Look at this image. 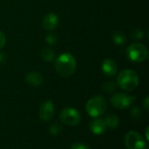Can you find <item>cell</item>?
Segmentation results:
<instances>
[{"label": "cell", "mask_w": 149, "mask_h": 149, "mask_svg": "<svg viewBox=\"0 0 149 149\" xmlns=\"http://www.w3.org/2000/svg\"><path fill=\"white\" fill-rule=\"evenodd\" d=\"M70 149H91L87 145L84 144V143H79V142H77V143H74L71 146Z\"/></svg>", "instance_id": "44dd1931"}, {"label": "cell", "mask_w": 149, "mask_h": 149, "mask_svg": "<svg viewBox=\"0 0 149 149\" xmlns=\"http://www.w3.org/2000/svg\"><path fill=\"white\" fill-rule=\"evenodd\" d=\"M55 113L54 105L52 100L44 102L39 108V118L43 121H50Z\"/></svg>", "instance_id": "ba28073f"}, {"label": "cell", "mask_w": 149, "mask_h": 149, "mask_svg": "<svg viewBox=\"0 0 149 149\" xmlns=\"http://www.w3.org/2000/svg\"><path fill=\"white\" fill-rule=\"evenodd\" d=\"M101 70L106 76H107L109 77H113L116 75L118 68L113 60L105 59L101 64Z\"/></svg>", "instance_id": "30bf717a"}, {"label": "cell", "mask_w": 149, "mask_h": 149, "mask_svg": "<svg viewBox=\"0 0 149 149\" xmlns=\"http://www.w3.org/2000/svg\"><path fill=\"white\" fill-rule=\"evenodd\" d=\"M41 57H42L43 61L50 62V61L54 60V58H55V52L52 49H51V48L44 49L42 51V53H41Z\"/></svg>", "instance_id": "9a60e30c"}, {"label": "cell", "mask_w": 149, "mask_h": 149, "mask_svg": "<svg viewBox=\"0 0 149 149\" xmlns=\"http://www.w3.org/2000/svg\"><path fill=\"white\" fill-rule=\"evenodd\" d=\"M116 83L122 90L132 91L139 85V76L133 69H124L118 75Z\"/></svg>", "instance_id": "7a4b0ae2"}, {"label": "cell", "mask_w": 149, "mask_h": 149, "mask_svg": "<svg viewBox=\"0 0 149 149\" xmlns=\"http://www.w3.org/2000/svg\"><path fill=\"white\" fill-rule=\"evenodd\" d=\"M124 143L127 149H144L147 146L142 136L135 131H130L126 133Z\"/></svg>", "instance_id": "5b68a950"}, {"label": "cell", "mask_w": 149, "mask_h": 149, "mask_svg": "<svg viewBox=\"0 0 149 149\" xmlns=\"http://www.w3.org/2000/svg\"><path fill=\"white\" fill-rule=\"evenodd\" d=\"M26 83L31 87H38L43 83V76L38 72H30L25 76Z\"/></svg>", "instance_id": "7c38bea8"}, {"label": "cell", "mask_w": 149, "mask_h": 149, "mask_svg": "<svg viewBox=\"0 0 149 149\" xmlns=\"http://www.w3.org/2000/svg\"><path fill=\"white\" fill-rule=\"evenodd\" d=\"M62 131V126L58 123H53L49 126V133L51 135L56 136L59 134Z\"/></svg>", "instance_id": "e0dca14e"}, {"label": "cell", "mask_w": 149, "mask_h": 149, "mask_svg": "<svg viewBox=\"0 0 149 149\" xmlns=\"http://www.w3.org/2000/svg\"><path fill=\"white\" fill-rule=\"evenodd\" d=\"M45 40H46V42H47L49 45L52 46V45H55V43H56L57 40H58V38H57V36H56L55 33L50 32V33L47 34V36H46V38H45Z\"/></svg>", "instance_id": "ffe728a7"}, {"label": "cell", "mask_w": 149, "mask_h": 149, "mask_svg": "<svg viewBox=\"0 0 149 149\" xmlns=\"http://www.w3.org/2000/svg\"><path fill=\"white\" fill-rule=\"evenodd\" d=\"M143 105L146 111H148L149 109V97H146L144 102H143Z\"/></svg>", "instance_id": "603a6c76"}, {"label": "cell", "mask_w": 149, "mask_h": 149, "mask_svg": "<svg viewBox=\"0 0 149 149\" xmlns=\"http://www.w3.org/2000/svg\"><path fill=\"white\" fill-rule=\"evenodd\" d=\"M117 83L113 82V81H108V82H106L103 85H102V90L104 93H112L113 92L114 90H116L117 89Z\"/></svg>", "instance_id": "2e32d148"}, {"label": "cell", "mask_w": 149, "mask_h": 149, "mask_svg": "<svg viewBox=\"0 0 149 149\" xmlns=\"http://www.w3.org/2000/svg\"><path fill=\"white\" fill-rule=\"evenodd\" d=\"M148 129H149V127L148 126L147 128H146V139L148 141L149 140V137H148Z\"/></svg>", "instance_id": "d4e9b609"}, {"label": "cell", "mask_w": 149, "mask_h": 149, "mask_svg": "<svg viewBox=\"0 0 149 149\" xmlns=\"http://www.w3.org/2000/svg\"><path fill=\"white\" fill-rule=\"evenodd\" d=\"M130 36L133 40H141L144 37V32L141 28H134L131 31Z\"/></svg>", "instance_id": "ac0fdd59"}, {"label": "cell", "mask_w": 149, "mask_h": 149, "mask_svg": "<svg viewBox=\"0 0 149 149\" xmlns=\"http://www.w3.org/2000/svg\"><path fill=\"white\" fill-rule=\"evenodd\" d=\"M58 23H59L58 17L53 12H50V13L46 14L44 17L43 21H42L43 27L47 31L54 30L58 25Z\"/></svg>", "instance_id": "9c48e42d"}, {"label": "cell", "mask_w": 149, "mask_h": 149, "mask_svg": "<svg viewBox=\"0 0 149 149\" xmlns=\"http://www.w3.org/2000/svg\"><path fill=\"white\" fill-rule=\"evenodd\" d=\"M60 119L67 126H77L81 120V115L75 108L66 107L61 111Z\"/></svg>", "instance_id": "52a82bcc"}, {"label": "cell", "mask_w": 149, "mask_h": 149, "mask_svg": "<svg viewBox=\"0 0 149 149\" xmlns=\"http://www.w3.org/2000/svg\"><path fill=\"white\" fill-rule=\"evenodd\" d=\"M136 99L134 96H131L127 93L123 92H117L113 94L111 97V104L112 105L120 110L128 108Z\"/></svg>", "instance_id": "8992f818"}, {"label": "cell", "mask_w": 149, "mask_h": 149, "mask_svg": "<svg viewBox=\"0 0 149 149\" xmlns=\"http://www.w3.org/2000/svg\"><path fill=\"white\" fill-rule=\"evenodd\" d=\"M141 115H142V113H141V111L139 107L135 106L131 110V116L134 119H135V120L140 119L141 118Z\"/></svg>", "instance_id": "d6986e66"}, {"label": "cell", "mask_w": 149, "mask_h": 149, "mask_svg": "<svg viewBox=\"0 0 149 149\" xmlns=\"http://www.w3.org/2000/svg\"><path fill=\"white\" fill-rule=\"evenodd\" d=\"M6 61V55L4 53H0V63H4Z\"/></svg>", "instance_id": "cb8c5ba5"}, {"label": "cell", "mask_w": 149, "mask_h": 149, "mask_svg": "<svg viewBox=\"0 0 149 149\" xmlns=\"http://www.w3.org/2000/svg\"><path fill=\"white\" fill-rule=\"evenodd\" d=\"M107 108V103L104 97L102 96H95L90 98L86 105V112L92 118H99L103 115Z\"/></svg>", "instance_id": "3957f363"}, {"label": "cell", "mask_w": 149, "mask_h": 149, "mask_svg": "<svg viewBox=\"0 0 149 149\" xmlns=\"http://www.w3.org/2000/svg\"><path fill=\"white\" fill-rule=\"evenodd\" d=\"M55 68L58 75L64 77L72 76L76 70V60L69 53L60 54L55 60Z\"/></svg>", "instance_id": "6da1fadb"}, {"label": "cell", "mask_w": 149, "mask_h": 149, "mask_svg": "<svg viewBox=\"0 0 149 149\" xmlns=\"http://www.w3.org/2000/svg\"><path fill=\"white\" fill-rule=\"evenodd\" d=\"M103 120L105 122V125H106L107 128H109V129H115L120 125L119 118L116 115H113V114H110V115L106 116Z\"/></svg>", "instance_id": "4fadbf2b"}, {"label": "cell", "mask_w": 149, "mask_h": 149, "mask_svg": "<svg viewBox=\"0 0 149 149\" xmlns=\"http://www.w3.org/2000/svg\"><path fill=\"white\" fill-rule=\"evenodd\" d=\"M127 54L129 60L134 62H141L148 57V48L141 43H134L127 49Z\"/></svg>", "instance_id": "277c9868"}, {"label": "cell", "mask_w": 149, "mask_h": 149, "mask_svg": "<svg viewBox=\"0 0 149 149\" xmlns=\"http://www.w3.org/2000/svg\"><path fill=\"white\" fill-rule=\"evenodd\" d=\"M113 40L118 46H123L127 42V37L122 32H116L113 34Z\"/></svg>", "instance_id": "5bb4252c"}, {"label": "cell", "mask_w": 149, "mask_h": 149, "mask_svg": "<svg viewBox=\"0 0 149 149\" xmlns=\"http://www.w3.org/2000/svg\"><path fill=\"white\" fill-rule=\"evenodd\" d=\"M5 42H6V38H5V35L3 32L0 31V49H2L4 45H5Z\"/></svg>", "instance_id": "7402d4cb"}, {"label": "cell", "mask_w": 149, "mask_h": 149, "mask_svg": "<svg viewBox=\"0 0 149 149\" xmlns=\"http://www.w3.org/2000/svg\"><path fill=\"white\" fill-rule=\"evenodd\" d=\"M144 149H148V146H146V147H145V148Z\"/></svg>", "instance_id": "484cf974"}, {"label": "cell", "mask_w": 149, "mask_h": 149, "mask_svg": "<svg viewBox=\"0 0 149 149\" xmlns=\"http://www.w3.org/2000/svg\"><path fill=\"white\" fill-rule=\"evenodd\" d=\"M90 131L96 135H100L104 133L107 130V126L105 125V122L102 119H98L95 118L91 123H90Z\"/></svg>", "instance_id": "8fae6325"}]
</instances>
